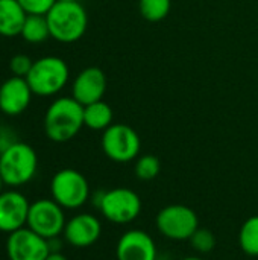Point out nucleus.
<instances>
[{"instance_id":"16","label":"nucleus","mask_w":258,"mask_h":260,"mask_svg":"<svg viewBox=\"0 0 258 260\" xmlns=\"http://www.w3.org/2000/svg\"><path fill=\"white\" fill-rule=\"evenodd\" d=\"M26 17L18 0H0V35L8 38L20 35Z\"/></svg>"},{"instance_id":"13","label":"nucleus","mask_w":258,"mask_h":260,"mask_svg":"<svg viewBox=\"0 0 258 260\" xmlns=\"http://www.w3.org/2000/svg\"><path fill=\"white\" fill-rule=\"evenodd\" d=\"M102 235V224L97 216L91 213H78L71 216L64 227L62 236L67 244L76 248H87L94 245Z\"/></svg>"},{"instance_id":"27","label":"nucleus","mask_w":258,"mask_h":260,"mask_svg":"<svg viewBox=\"0 0 258 260\" xmlns=\"http://www.w3.org/2000/svg\"><path fill=\"white\" fill-rule=\"evenodd\" d=\"M181 260H204L202 257H198V256H189V257H184Z\"/></svg>"},{"instance_id":"14","label":"nucleus","mask_w":258,"mask_h":260,"mask_svg":"<svg viewBox=\"0 0 258 260\" xmlns=\"http://www.w3.org/2000/svg\"><path fill=\"white\" fill-rule=\"evenodd\" d=\"M35 96L26 78L11 76L0 84V113L9 117L23 114Z\"/></svg>"},{"instance_id":"4","label":"nucleus","mask_w":258,"mask_h":260,"mask_svg":"<svg viewBox=\"0 0 258 260\" xmlns=\"http://www.w3.org/2000/svg\"><path fill=\"white\" fill-rule=\"evenodd\" d=\"M70 69L59 56H43L33 61L26 81L35 96H55L68 82Z\"/></svg>"},{"instance_id":"17","label":"nucleus","mask_w":258,"mask_h":260,"mask_svg":"<svg viewBox=\"0 0 258 260\" xmlns=\"http://www.w3.org/2000/svg\"><path fill=\"white\" fill-rule=\"evenodd\" d=\"M113 108L105 101H97L84 107V125L93 131H105L113 125Z\"/></svg>"},{"instance_id":"22","label":"nucleus","mask_w":258,"mask_h":260,"mask_svg":"<svg viewBox=\"0 0 258 260\" xmlns=\"http://www.w3.org/2000/svg\"><path fill=\"white\" fill-rule=\"evenodd\" d=\"M190 245L195 251L201 253V254H208L214 250L216 247V236L213 232H210L208 229H198L192 238L189 239Z\"/></svg>"},{"instance_id":"26","label":"nucleus","mask_w":258,"mask_h":260,"mask_svg":"<svg viewBox=\"0 0 258 260\" xmlns=\"http://www.w3.org/2000/svg\"><path fill=\"white\" fill-rule=\"evenodd\" d=\"M46 260H68V259H67L61 251H55V253H50Z\"/></svg>"},{"instance_id":"20","label":"nucleus","mask_w":258,"mask_h":260,"mask_svg":"<svg viewBox=\"0 0 258 260\" xmlns=\"http://www.w3.org/2000/svg\"><path fill=\"white\" fill-rule=\"evenodd\" d=\"M140 14L148 21H161L164 20L170 9H172V0H140Z\"/></svg>"},{"instance_id":"28","label":"nucleus","mask_w":258,"mask_h":260,"mask_svg":"<svg viewBox=\"0 0 258 260\" xmlns=\"http://www.w3.org/2000/svg\"><path fill=\"white\" fill-rule=\"evenodd\" d=\"M3 187H5V183H3V180H2V177H0V193L3 192Z\"/></svg>"},{"instance_id":"10","label":"nucleus","mask_w":258,"mask_h":260,"mask_svg":"<svg viewBox=\"0 0 258 260\" xmlns=\"http://www.w3.org/2000/svg\"><path fill=\"white\" fill-rule=\"evenodd\" d=\"M6 254L9 260H46L50 254L49 241L23 227L8 235Z\"/></svg>"},{"instance_id":"18","label":"nucleus","mask_w":258,"mask_h":260,"mask_svg":"<svg viewBox=\"0 0 258 260\" xmlns=\"http://www.w3.org/2000/svg\"><path fill=\"white\" fill-rule=\"evenodd\" d=\"M20 37L30 44H40L50 37L46 15H27Z\"/></svg>"},{"instance_id":"21","label":"nucleus","mask_w":258,"mask_h":260,"mask_svg":"<svg viewBox=\"0 0 258 260\" xmlns=\"http://www.w3.org/2000/svg\"><path fill=\"white\" fill-rule=\"evenodd\" d=\"M160 171H161V161L154 154H144V155L138 157L135 161V166H134L135 177L141 181L155 180L158 177Z\"/></svg>"},{"instance_id":"8","label":"nucleus","mask_w":258,"mask_h":260,"mask_svg":"<svg viewBox=\"0 0 258 260\" xmlns=\"http://www.w3.org/2000/svg\"><path fill=\"white\" fill-rule=\"evenodd\" d=\"M103 154L116 163H129L135 160L141 149L140 136L134 128L125 123H113L102 134Z\"/></svg>"},{"instance_id":"5","label":"nucleus","mask_w":258,"mask_h":260,"mask_svg":"<svg viewBox=\"0 0 258 260\" xmlns=\"http://www.w3.org/2000/svg\"><path fill=\"white\" fill-rule=\"evenodd\" d=\"M93 203L106 221L117 225L132 222L141 213V200L129 187H114L97 192Z\"/></svg>"},{"instance_id":"2","label":"nucleus","mask_w":258,"mask_h":260,"mask_svg":"<svg viewBox=\"0 0 258 260\" xmlns=\"http://www.w3.org/2000/svg\"><path fill=\"white\" fill-rule=\"evenodd\" d=\"M50 37L70 44L81 40L88 26V15L79 2H56L46 14Z\"/></svg>"},{"instance_id":"7","label":"nucleus","mask_w":258,"mask_h":260,"mask_svg":"<svg viewBox=\"0 0 258 260\" xmlns=\"http://www.w3.org/2000/svg\"><path fill=\"white\" fill-rule=\"evenodd\" d=\"M155 225L164 238L181 242L189 241L199 229V218L189 206L170 204L158 212Z\"/></svg>"},{"instance_id":"1","label":"nucleus","mask_w":258,"mask_h":260,"mask_svg":"<svg viewBox=\"0 0 258 260\" xmlns=\"http://www.w3.org/2000/svg\"><path fill=\"white\" fill-rule=\"evenodd\" d=\"M44 133L55 143H65L76 137L84 125V105L73 96L56 98L46 110Z\"/></svg>"},{"instance_id":"23","label":"nucleus","mask_w":258,"mask_h":260,"mask_svg":"<svg viewBox=\"0 0 258 260\" xmlns=\"http://www.w3.org/2000/svg\"><path fill=\"white\" fill-rule=\"evenodd\" d=\"M32 64L33 61L24 55V53H17L11 58L9 61V70L12 73V76H20V78H26L27 73L30 72L32 69Z\"/></svg>"},{"instance_id":"9","label":"nucleus","mask_w":258,"mask_h":260,"mask_svg":"<svg viewBox=\"0 0 258 260\" xmlns=\"http://www.w3.org/2000/svg\"><path fill=\"white\" fill-rule=\"evenodd\" d=\"M64 209L55 200H36L30 203L26 227L44 239L58 238L65 227Z\"/></svg>"},{"instance_id":"24","label":"nucleus","mask_w":258,"mask_h":260,"mask_svg":"<svg viewBox=\"0 0 258 260\" xmlns=\"http://www.w3.org/2000/svg\"><path fill=\"white\" fill-rule=\"evenodd\" d=\"M27 15H46L56 0H18Z\"/></svg>"},{"instance_id":"29","label":"nucleus","mask_w":258,"mask_h":260,"mask_svg":"<svg viewBox=\"0 0 258 260\" xmlns=\"http://www.w3.org/2000/svg\"><path fill=\"white\" fill-rule=\"evenodd\" d=\"M56 2H79V0H56Z\"/></svg>"},{"instance_id":"3","label":"nucleus","mask_w":258,"mask_h":260,"mask_svg":"<svg viewBox=\"0 0 258 260\" xmlns=\"http://www.w3.org/2000/svg\"><path fill=\"white\" fill-rule=\"evenodd\" d=\"M38 171V155L35 149L17 140L0 154V177L5 186L20 187L33 180Z\"/></svg>"},{"instance_id":"11","label":"nucleus","mask_w":258,"mask_h":260,"mask_svg":"<svg viewBox=\"0 0 258 260\" xmlns=\"http://www.w3.org/2000/svg\"><path fill=\"white\" fill-rule=\"evenodd\" d=\"M30 203L18 190L9 189L0 193V232L14 233L26 227Z\"/></svg>"},{"instance_id":"12","label":"nucleus","mask_w":258,"mask_h":260,"mask_svg":"<svg viewBox=\"0 0 258 260\" xmlns=\"http://www.w3.org/2000/svg\"><path fill=\"white\" fill-rule=\"evenodd\" d=\"M117 260H158L154 238L138 229L125 232L116 245Z\"/></svg>"},{"instance_id":"25","label":"nucleus","mask_w":258,"mask_h":260,"mask_svg":"<svg viewBox=\"0 0 258 260\" xmlns=\"http://www.w3.org/2000/svg\"><path fill=\"white\" fill-rule=\"evenodd\" d=\"M17 140H18V139H17L15 133H14L9 126L0 125V154H2L5 149H8L11 145H14Z\"/></svg>"},{"instance_id":"15","label":"nucleus","mask_w":258,"mask_h":260,"mask_svg":"<svg viewBox=\"0 0 258 260\" xmlns=\"http://www.w3.org/2000/svg\"><path fill=\"white\" fill-rule=\"evenodd\" d=\"M106 91V76L99 67H87L78 73L71 84V96L84 107L102 101Z\"/></svg>"},{"instance_id":"19","label":"nucleus","mask_w":258,"mask_h":260,"mask_svg":"<svg viewBox=\"0 0 258 260\" xmlns=\"http://www.w3.org/2000/svg\"><path fill=\"white\" fill-rule=\"evenodd\" d=\"M239 245L248 256H258V215L248 218L239 232Z\"/></svg>"},{"instance_id":"6","label":"nucleus","mask_w":258,"mask_h":260,"mask_svg":"<svg viewBox=\"0 0 258 260\" xmlns=\"http://www.w3.org/2000/svg\"><path fill=\"white\" fill-rule=\"evenodd\" d=\"M50 195L64 210H76L90 200V184L84 174L65 168L52 177Z\"/></svg>"}]
</instances>
